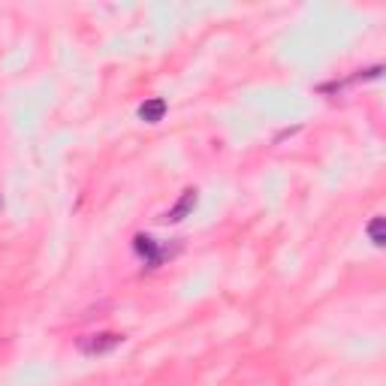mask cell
I'll return each instance as SVG.
<instances>
[{
	"mask_svg": "<svg viewBox=\"0 0 386 386\" xmlns=\"http://www.w3.org/2000/svg\"><path fill=\"white\" fill-rule=\"evenodd\" d=\"M121 335L115 332H97V335H85L82 341H79V350L85 353V357H103V353H112L121 347Z\"/></svg>",
	"mask_w": 386,
	"mask_h": 386,
	"instance_id": "cell-1",
	"label": "cell"
},
{
	"mask_svg": "<svg viewBox=\"0 0 386 386\" xmlns=\"http://www.w3.org/2000/svg\"><path fill=\"white\" fill-rule=\"evenodd\" d=\"M193 208H197V190H185V197L178 199V206L169 208L164 220H166V223H178V220H185Z\"/></svg>",
	"mask_w": 386,
	"mask_h": 386,
	"instance_id": "cell-2",
	"label": "cell"
},
{
	"mask_svg": "<svg viewBox=\"0 0 386 386\" xmlns=\"http://www.w3.org/2000/svg\"><path fill=\"white\" fill-rule=\"evenodd\" d=\"M164 115H166V103L160 97H151L139 106V118L145 121V124H157V121H164Z\"/></svg>",
	"mask_w": 386,
	"mask_h": 386,
	"instance_id": "cell-3",
	"label": "cell"
},
{
	"mask_svg": "<svg viewBox=\"0 0 386 386\" xmlns=\"http://www.w3.org/2000/svg\"><path fill=\"white\" fill-rule=\"evenodd\" d=\"M136 253H142L151 266H157V262H160V251H157V245L148 236H136Z\"/></svg>",
	"mask_w": 386,
	"mask_h": 386,
	"instance_id": "cell-4",
	"label": "cell"
},
{
	"mask_svg": "<svg viewBox=\"0 0 386 386\" xmlns=\"http://www.w3.org/2000/svg\"><path fill=\"white\" fill-rule=\"evenodd\" d=\"M368 236H371V241H374L378 248L386 245V236H383V218H374V220L368 223Z\"/></svg>",
	"mask_w": 386,
	"mask_h": 386,
	"instance_id": "cell-5",
	"label": "cell"
}]
</instances>
